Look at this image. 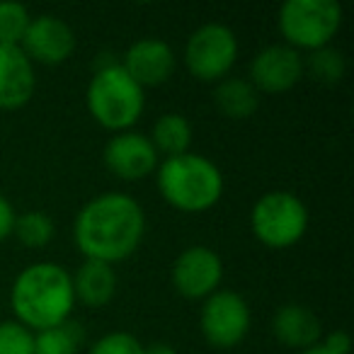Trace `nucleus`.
Masks as SVG:
<instances>
[{"mask_svg":"<svg viewBox=\"0 0 354 354\" xmlns=\"http://www.w3.org/2000/svg\"><path fill=\"white\" fill-rule=\"evenodd\" d=\"M146 214L133 197L107 192L90 199L73 221V238L85 260L114 265L127 260L143 241Z\"/></svg>","mask_w":354,"mask_h":354,"instance_id":"obj_1","label":"nucleus"},{"mask_svg":"<svg viewBox=\"0 0 354 354\" xmlns=\"http://www.w3.org/2000/svg\"><path fill=\"white\" fill-rule=\"evenodd\" d=\"M17 323L30 330H46L68 320L75 304L73 279L56 262H35L17 274L10 291Z\"/></svg>","mask_w":354,"mask_h":354,"instance_id":"obj_2","label":"nucleus"},{"mask_svg":"<svg viewBox=\"0 0 354 354\" xmlns=\"http://www.w3.org/2000/svg\"><path fill=\"white\" fill-rule=\"evenodd\" d=\"M158 170V189L180 212L212 209L223 194V175L214 160L199 153H180L165 158Z\"/></svg>","mask_w":354,"mask_h":354,"instance_id":"obj_3","label":"nucleus"},{"mask_svg":"<svg viewBox=\"0 0 354 354\" xmlns=\"http://www.w3.org/2000/svg\"><path fill=\"white\" fill-rule=\"evenodd\" d=\"M143 88L122 68L119 61L95 71L88 85V109L95 122L112 131H124L143 112Z\"/></svg>","mask_w":354,"mask_h":354,"instance_id":"obj_4","label":"nucleus"},{"mask_svg":"<svg viewBox=\"0 0 354 354\" xmlns=\"http://www.w3.org/2000/svg\"><path fill=\"white\" fill-rule=\"evenodd\" d=\"M342 25L337 0H286L279 8V30L294 49H323Z\"/></svg>","mask_w":354,"mask_h":354,"instance_id":"obj_5","label":"nucleus"},{"mask_svg":"<svg viewBox=\"0 0 354 354\" xmlns=\"http://www.w3.org/2000/svg\"><path fill=\"white\" fill-rule=\"evenodd\" d=\"M250 226L255 238L265 245L289 248L304 238L308 228V209L291 192H267L252 207Z\"/></svg>","mask_w":354,"mask_h":354,"instance_id":"obj_6","label":"nucleus"},{"mask_svg":"<svg viewBox=\"0 0 354 354\" xmlns=\"http://www.w3.org/2000/svg\"><path fill=\"white\" fill-rule=\"evenodd\" d=\"M238 59L236 32L221 22H207L189 35L185 46V64L199 80H218L233 68Z\"/></svg>","mask_w":354,"mask_h":354,"instance_id":"obj_7","label":"nucleus"},{"mask_svg":"<svg viewBox=\"0 0 354 354\" xmlns=\"http://www.w3.org/2000/svg\"><path fill=\"white\" fill-rule=\"evenodd\" d=\"M199 325L209 344L218 349L236 347L250 330V306L238 291L218 289L204 299Z\"/></svg>","mask_w":354,"mask_h":354,"instance_id":"obj_8","label":"nucleus"},{"mask_svg":"<svg viewBox=\"0 0 354 354\" xmlns=\"http://www.w3.org/2000/svg\"><path fill=\"white\" fill-rule=\"evenodd\" d=\"M223 262L218 252L207 245H192L177 255L172 265V284L187 299H207L218 289Z\"/></svg>","mask_w":354,"mask_h":354,"instance_id":"obj_9","label":"nucleus"},{"mask_svg":"<svg viewBox=\"0 0 354 354\" xmlns=\"http://www.w3.org/2000/svg\"><path fill=\"white\" fill-rule=\"evenodd\" d=\"M304 75V56L289 44H270L250 64V83L265 93H284Z\"/></svg>","mask_w":354,"mask_h":354,"instance_id":"obj_10","label":"nucleus"},{"mask_svg":"<svg viewBox=\"0 0 354 354\" xmlns=\"http://www.w3.org/2000/svg\"><path fill=\"white\" fill-rule=\"evenodd\" d=\"M20 49L30 56V61L56 66L66 61L75 49V35L66 20L59 15H37L30 20Z\"/></svg>","mask_w":354,"mask_h":354,"instance_id":"obj_11","label":"nucleus"},{"mask_svg":"<svg viewBox=\"0 0 354 354\" xmlns=\"http://www.w3.org/2000/svg\"><path fill=\"white\" fill-rule=\"evenodd\" d=\"M104 165L122 180H141L158 167V151L138 131H119L104 146Z\"/></svg>","mask_w":354,"mask_h":354,"instance_id":"obj_12","label":"nucleus"},{"mask_svg":"<svg viewBox=\"0 0 354 354\" xmlns=\"http://www.w3.org/2000/svg\"><path fill=\"white\" fill-rule=\"evenodd\" d=\"M119 64L141 88H146V85L165 83L175 71L177 61L175 51L167 41L158 39V37H146V39L133 41Z\"/></svg>","mask_w":354,"mask_h":354,"instance_id":"obj_13","label":"nucleus"},{"mask_svg":"<svg viewBox=\"0 0 354 354\" xmlns=\"http://www.w3.org/2000/svg\"><path fill=\"white\" fill-rule=\"evenodd\" d=\"M35 66L20 46L0 44V107L17 109L35 93Z\"/></svg>","mask_w":354,"mask_h":354,"instance_id":"obj_14","label":"nucleus"},{"mask_svg":"<svg viewBox=\"0 0 354 354\" xmlns=\"http://www.w3.org/2000/svg\"><path fill=\"white\" fill-rule=\"evenodd\" d=\"M272 330H274L277 339L286 347L294 349H308L318 344L320 335H323V325L320 318L304 304H286L272 318Z\"/></svg>","mask_w":354,"mask_h":354,"instance_id":"obj_15","label":"nucleus"},{"mask_svg":"<svg viewBox=\"0 0 354 354\" xmlns=\"http://www.w3.org/2000/svg\"><path fill=\"white\" fill-rule=\"evenodd\" d=\"M71 279H73L75 299L83 301L90 308H100V306L109 304V299L117 291V274H114V267L107 262L85 260Z\"/></svg>","mask_w":354,"mask_h":354,"instance_id":"obj_16","label":"nucleus"},{"mask_svg":"<svg viewBox=\"0 0 354 354\" xmlns=\"http://www.w3.org/2000/svg\"><path fill=\"white\" fill-rule=\"evenodd\" d=\"M214 102L226 117L231 119H248L260 107V90L248 78H223L214 90Z\"/></svg>","mask_w":354,"mask_h":354,"instance_id":"obj_17","label":"nucleus"},{"mask_svg":"<svg viewBox=\"0 0 354 354\" xmlns=\"http://www.w3.org/2000/svg\"><path fill=\"white\" fill-rule=\"evenodd\" d=\"M189 141H192V124L183 114L167 112L153 124L151 143L158 153H165V158L187 153Z\"/></svg>","mask_w":354,"mask_h":354,"instance_id":"obj_18","label":"nucleus"},{"mask_svg":"<svg viewBox=\"0 0 354 354\" xmlns=\"http://www.w3.org/2000/svg\"><path fill=\"white\" fill-rule=\"evenodd\" d=\"M83 342V330L78 323L54 325V328L39 330L35 335V352L32 354H78Z\"/></svg>","mask_w":354,"mask_h":354,"instance_id":"obj_19","label":"nucleus"},{"mask_svg":"<svg viewBox=\"0 0 354 354\" xmlns=\"http://www.w3.org/2000/svg\"><path fill=\"white\" fill-rule=\"evenodd\" d=\"M56 233V226L51 221L49 214L44 212H25L15 216V226H12V236L27 248H44L51 243Z\"/></svg>","mask_w":354,"mask_h":354,"instance_id":"obj_20","label":"nucleus"},{"mask_svg":"<svg viewBox=\"0 0 354 354\" xmlns=\"http://www.w3.org/2000/svg\"><path fill=\"white\" fill-rule=\"evenodd\" d=\"M344 68H347V64H344L342 51L333 49V46L315 49L310 51V56L304 59V73H308L318 83H339L344 75Z\"/></svg>","mask_w":354,"mask_h":354,"instance_id":"obj_21","label":"nucleus"},{"mask_svg":"<svg viewBox=\"0 0 354 354\" xmlns=\"http://www.w3.org/2000/svg\"><path fill=\"white\" fill-rule=\"evenodd\" d=\"M30 10L17 0L0 3V44L20 46L27 27H30Z\"/></svg>","mask_w":354,"mask_h":354,"instance_id":"obj_22","label":"nucleus"},{"mask_svg":"<svg viewBox=\"0 0 354 354\" xmlns=\"http://www.w3.org/2000/svg\"><path fill=\"white\" fill-rule=\"evenodd\" d=\"M35 333L15 320L0 323V354H32Z\"/></svg>","mask_w":354,"mask_h":354,"instance_id":"obj_23","label":"nucleus"},{"mask_svg":"<svg viewBox=\"0 0 354 354\" xmlns=\"http://www.w3.org/2000/svg\"><path fill=\"white\" fill-rule=\"evenodd\" d=\"M88 354H143V344L131 333H107L90 347Z\"/></svg>","mask_w":354,"mask_h":354,"instance_id":"obj_24","label":"nucleus"},{"mask_svg":"<svg viewBox=\"0 0 354 354\" xmlns=\"http://www.w3.org/2000/svg\"><path fill=\"white\" fill-rule=\"evenodd\" d=\"M328 354H349V335L344 330H333L323 337V342H318Z\"/></svg>","mask_w":354,"mask_h":354,"instance_id":"obj_25","label":"nucleus"},{"mask_svg":"<svg viewBox=\"0 0 354 354\" xmlns=\"http://www.w3.org/2000/svg\"><path fill=\"white\" fill-rule=\"evenodd\" d=\"M15 209L6 199V194H0V241H6L8 236H12V226H15Z\"/></svg>","mask_w":354,"mask_h":354,"instance_id":"obj_26","label":"nucleus"},{"mask_svg":"<svg viewBox=\"0 0 354 354\" xmlns=\"http://www.w3.org/2000/svg\"><path fill=\"white\" fill-rule=\"evenodd\" d=\"M143 354H177L175 347H170V344H151V347H143Z\"/></svg>","mask_w":354,"mask_h":354,"instance_id":"obj_27","label":"nucleus"},{"mask_svg":"<svg viewBox=\"0 0 354 354\" xmlns=\"http://www.w3.org/2000/svg\"><path fill=\"white\" fill-rule=\"evenodd\" d=\"M299 354H328V352H325V349L320 347V344H313V347L304 349V352H299Z\"/></svg>","mask_w":354,"mask_h":354,"instance_id":"obj_28","label":"nucleus"}]
</instances>
